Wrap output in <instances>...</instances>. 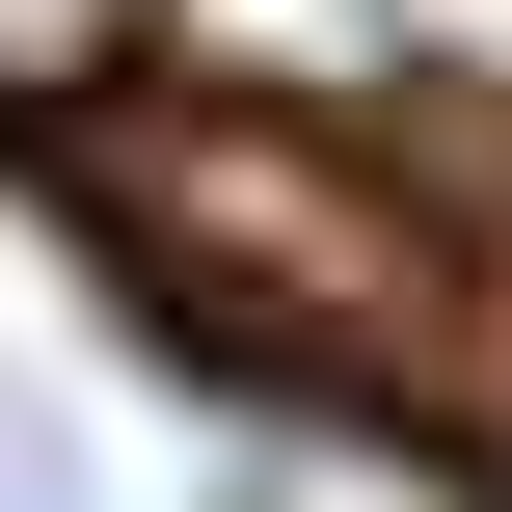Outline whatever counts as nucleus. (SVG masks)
Returning <instances> with one entry per match:
<instances>
[{
	"label": "nucleus",
	"mask_w": 512,
	"mask_h": 512,
	"mask_svg": "<svg viewBox=\"0 0 512 512\" xmlns=\"http://www.w3.org/2000/svg\"><path fill=\"white\" fill-rule=\"evenodd\" d=\"M0 512H108V432H81L54 378H0Z\"/></svg>",
	"instance_id": "f257e3e1"
},
{
	"label": "nucleus",
	"mask_w": 512,
	"mask_h": 512,
	"mask_svg": "<svg viewBox=\"0 0 512 512\" xmlns=\"http://www.w3.org/2000/svg\"><path fill=\"white\" fill-rule=\"evenodd\" d=\"M0 27H27V0H0Z\"/></svg>",
	"instance_id": "f03ea898"
}]
</instances>
